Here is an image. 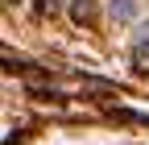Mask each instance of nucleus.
<instances>
[{
    "label": "nucleus",
    "mask_w": 149,
    "mask_h": 145,
    "mask_svg": "<svg viewBox=\"0 0 149 145\" xmlns=\"http://www.w3.org/2000/svg\"><path fill=\"white\" fill-rule=\"evenodd\" d=\"M70 21L74 25H91L95 21V4L91 0H70Z\"/></svg>",
    "instance_id": "obj_1"
},
{
    "label": "nucleus",
    "mask_w": 149,
    "mask_h": 145,
    "mask_svg": "<svg viewBox=\"0 0 149 145\" xmlns=\"http://www.w3.org/2000/svg\"><path fill=\"white\" fill-rule=\"evenodd\" d=\"M133 70L149 79V42H133Z\"/></svg>",
    "instance_id": "obj_2"
},
{
    "label": "nucleus",
    "mask_w": 149,
    "mask_h": 145,
    "mask_svg": "<svg viewBox=\"0 0 149 145\" xmlns=\"http://www.w3.org/2000/svg\"><path fill=\"white\" fill-rule=\"evenodd\" d=\"M108 13H112V21H133L137 17V0H112Z\"/></svg>",
    "instance_id": "obj_3"
},
{
    "label": "nucleus",
    "mask_w": 149,
    "mask_h": 145,
    "mask_svg": "<svg viewBox=\"0 0 149 145\" xmlns=\"http://www.w3.org/2000/svg\"><path fill=\"white\" fill-rule=\"evenodd\" d=\"M66 0H33V13L37 17H54V13H62Z\"/></svg>",
    "instance_id": "obj_4"
},
{
    "label": "nucleus",
    "mask_w": 149,
    "mask_h": 145,
    "mask_svg": "<svg viewBox=\"0 0 149 145\" xmlns=\"http://www.w3.org/2000/svg\"><path fill=\"white\" fill-rule=\"evenodd\" d=\"M133 42H149V21H141V25H137V38H133Z\"/></svg>",
    "instance_id": "obj_5"
},
{
    "label": "nucleus",
    "mask_w": 149,
    "mask_h": 145,
    "mask_svg": "<svg viewBox=\"0 0 149 145\" xmlns=\"http://www.w3.org/2000/svg\"><path fill=\"white\" fill-rule=\"evenodd\" d=\"M4 4H17V0H4Z\"/></svg>",
    "instance_id": "obj_6"
}]
</instances>
